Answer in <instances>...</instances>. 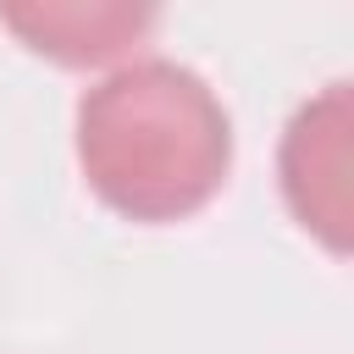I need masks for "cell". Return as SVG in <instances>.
Returning <instances> with one entry per match:
<instances>
[{"mask_svg": "<svg viewBox=\"0 0 354 354\" xmlns=\"http://www.w3.org/2000/svg\"><path fill=\"white\" fill-rule=\"evenodd\" d=\"M77 166L127 221H183L232 171V122L216 88L166 55L122 61L77 100Z\"/></svg>", "mask_w": 354, "mask_h": 354, "instance_id": "obj_1", "label": "cell"}, {"mask_svg": "<svg viewBox=\"0 0 354 354\" xmlns=\"http://www.w3.org/2000/svg\"><path fill=\"white\" fill-rule=\"evenodd\" d=\"M282 199L304 232H315L332 254L348 249V83H332L282 133L277 155Z\"/></svg>", "mask_w": 354, "mask_h": 354, "instance_id": "obj_2", "label": "cell"}, {"mask_svg": "<svg viewBox=\"0 0 354 354\" xmlns=\"http://www.w3.org/2000/svg\"><path fill=\"white\" fill-rule=\"evenodd\" d=\"M0 22L55 66H105L144 44L155 11L122 0H33V6H0Z\"/></svg>", "mask_w": 354, "mask_h": 354, "instance_id": "obj_3", "label": "cell"}]
</instances>
